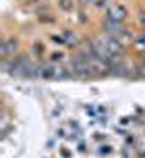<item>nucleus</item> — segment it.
<instances>
[{
  "label": "nucleus",
  "mask_w": 145,
  "mask_h": 158,
  "mask_svg": "<svg viewBox=\"0 0 145 158\" xmlns=\"http://www.w3.org/2000/svg\"><path fill=\"white\" fill-rule=\"evenodd\" d=\"M105 44H107V48H109V51H111L113 56H122V55H123V46H122V42H120L116 36L107 38Z\"/></svg>",
  "instance_id": "nucleus-1"
},
{
  "label": "nucleus",
  "mask_w": 145,
  "mask_h": 158,
  "mask_svg": "<svg viewBox=\"0 0 145 158\" xmlns=\"http://www.w3.org/2000/svg\"><path fill=\"white\" fill-rule=\"evenodd\" d=\"M125 15H127V9H125L122 4H118V6H114L113 9H109V16H107V18L120 22V20H123V18H125Z\"/></svg>",
  "instance_id": "nucleus-2"
},
{
  "label": "nucleus",
  "mask_w": 145,
  "mask_h": 158,
  "mask_svg": "<svg viewBox=\"0 0 145 158\" xmlns=\"http://www.w3.org/2000/svg\"><path fill=\"white\" fill-rule=\"evenodd\" d=\"M16 49H18V42H16V40L4 42V44H2V55H4V58H7L9 53H15Z\"/></svg>",
  "instance_id": "nucleus-3"
},
{
  "label": "nucleus",
  "mask_w": 145,
  "mask_h": 158,
  "mask_svg": "<svg viewBox=\"0 0 145 158\" xmlns=\"http://www.w3.org/2000/svg\"><path fill=\"white\" fill-rule=\"evenodd\" d=\"M56 73H60V71H56V67H53V65H44V67H40V77H42V78H56V77H58Z\"/></svg>",
  "instance_id": "nucleus-4"
},
{
  "label": "nucleus",
  "mask_w": 145,
  "mask_h": 158,
  "mask_svg": "<svg viewBox=\"0 0 145 158\" xmlns=\"http://www.w3.org/2000/svg\"><path fill=\"white\" fill-rule=\"evenodd\" d=\"M64 38H65V46H67V48H76V36L71 31H65Z\"/></svg>",
  "instance_id": "nucleus-5"
},
{
  "label": "nucleus",
  "mask_w": 145,
  "mask_h": 158,
  "mask_svg": "<svg viewBox=\"0 0 145 158\" xmlns=\"http://www.w3.org/2000/svg\"><path fill=\"white\" fill-rule=\"evenodd\" d=\"M60 7L64 11H71L73 9V0H60Z\"/></svg>",
  "instance_id": "nucleus-6"
},
{
  "label": "nucleus",
  "mask_w": 145,
  "mask_h": 158,
  "mask_svg": "<svg viewBox=\"0 0 145 158\" xmlns=\"http://www.w3.org/2000/svg\"><path fill=\"white\" fill-rule=\"evenodd\" d=\"M136 46H138L140 49H145V35H142V36L136 40Z\"/></svg>",
  "instance_id": "nucleus-7"
},
{
  "label": "nucleus",
  "mask_w": 145,
  "mask_h": 158,
  "mask_svg": "<svg viewBox=\"0 0 145 158\" xmlns=\"http://www.w3.org/2000/svg\"><path fill=\"white\" fill-rule=\"evenodd\" d=\"M62 58H64V55H62V53H54V55H53V62H56V60L60 62Z\"/></svg>",
  "instance_id": "nucleus-8"
},
{
  "label": "nucleus",
  "mask_w": 145,
  "mask_h": 158,
  "mask_svg": "<svg viewBox=\"0 0 145 158\" xmlns=\"http://www.w3.org/2000/svg\"><path fill=\"white\" fill-rule=\"evenodd\" d=\"M33 49H34V53H40V51H42V46H38V44H34V46H33Z\"/></svg>",
  "instance_id": "nucleus-9"
},
{
  "label": "nucleus",
  "mask_w": 145,
  "mask_h": 158,
  "mask_svg": "<svg viewBox=\"0 0 145 158\" xmlns=\"http://www.w3.org/2000/svg\"><path fill=\"white\" fill-rule=\"evenodd\" d=\"M100 153H103V155H107V153H111V149H109V147H103V149H100Z\"/></svg>",
  "instance_id": "nucleus-10"
},
{
  "label": "nucleus",
  "mask_w": 145,
  "mask_h": 158,
  "mask_svg": "<svg viewBox=\"0 0 145 158\" xmlns=\"http://www.w3.org/2000/svg\"><path fill=\"white\" fill-rule=\"evenodd\" d=\"M140 71H142V75L145 77V67H140Z\"/></svg>",
  "instance_id": "nucleus-11"
},
{
  "label": "nucleus",
  "mask_w": 145,
  "mask_h": 158,
  "mask_svg": "<svg viewBox=\"0 0 145 158\" xmlns=\"http://www.w3.org/2000/svg\"><path fill=\"white\" fill-rule=\"evenodd\" d=\"M82 2H83V4H91V0H82Z\"/></svg>",
  "instance_id": "nucleus-12"
}]
</instances>
